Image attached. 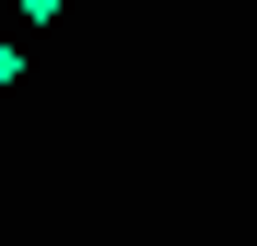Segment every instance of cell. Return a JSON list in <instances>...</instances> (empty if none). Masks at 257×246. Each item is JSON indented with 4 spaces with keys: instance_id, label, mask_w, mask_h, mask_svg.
Returning <instances> with one entry per match:
<instances>
[{
    "instance_id": "obj_2",
    "label": "cell",
    "mask_w": 257,
    "mask_h": 246,
    "mask_svg": "<svg viewBox=\"0 0 257 246\" xmlns=\"http://www.w3.org/2000/svg\"><path fill=\"white\" fill-rule=\"evenodd\" d=\"M12 12H24V24H59V12H70V0H12Z\"/></svg>"
},
{
    "instance_id": "obj_1",
    "label": "cell",
    "mask_w": 257,
    "mask_h": 246,
    "mask_svg": "<svg viewBox=\"0 0 257 246\" xmlns=\"http://www.w3.org/2000/svg\"><path fill=\"white\" fill-rule=\"evenodd\" d=\"M12 82H24V47H12V35H0V94H12Z\"/></svg>"
}]
</instances>
